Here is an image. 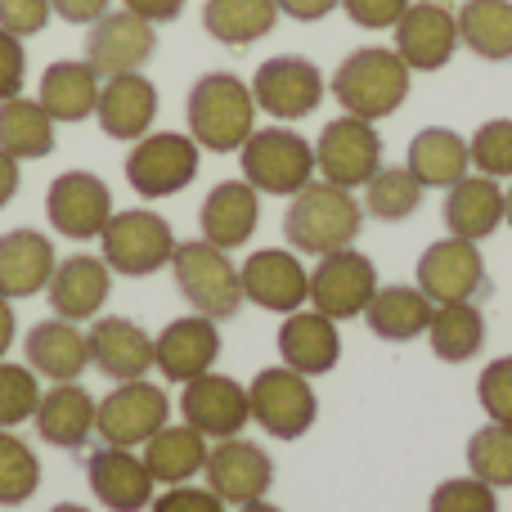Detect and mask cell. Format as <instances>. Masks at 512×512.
Here are the masks:
<instances>
[{
  "instance_id": "603a6c76",
  "label": "cell",
  "mask_w": 512,
  "mask_h": 512,
  "mask_svg": "<svg viewBox=\"0 0 512 512\" xmlns=\"http://www.w3.org/2000/svg\"><path fill=\"white\" fill-rule=\"evenodd\" d=\"M274 346H279V364L306 373V378H324V373L337 369L342 360V333H337V319L310 310H292L283 315L279 333H274Z\"/></svg>"
},
{
  "instance_id": "ee69618b",
  "label": "cell",
  "mask_w": 512,
  "mask_h": 512,
  "mask_svg": "<svg viewBox=\"0 0 512 512\" xmlns=\"http://www.w3.org/2000/svg\"><path fill=\"white\" fill-rule=\"evenodd\" d=\"M427 512H499V490L486 486L481 477H450L432 490Z\"/></svg>"
},
{
  "instance_id": "83f0119b",
  "label": "cell",
  "mask_w": 512,
  "mask_h": 512,
  "mask_svg": "<svg viewBox=\"0 0 512 512\" xmlns=\"http://www.w3.org/2000/svg\"><path fill=\"white\" fill-rule=\"evenodd\" d=\"M508 212V194H504V180H490V176H468L445 194V230L454 239H468V243H486L490 234L504 225Z\"/></svg>"
},
{
  "instance_id": "9c48e42d",
  "label": "cell",
  "mask_w": 512,
  "mask_h": 512,
  "mask_svg": "<svg viewBox=\"0 0 512 512\" xmlns=\"http://www.w3.org/2000/svg\"><path fill=\"white\" fill-rule=\"evenodd\" d=\"M171 423V396L149 378L113 382L95 409V436L104 445H122V450H144L149 436H158Z\"/></svg>"
},
{
  "instance_id": "ac0fdd59",
  "label": "cell",
  "mask_w": 512,
  "mask_h": 512,
  "mask_svg": "<svg viewBox=\"0 0 512 512\" xmlns=\"http://www.w3.org/2000/svg\"><path fill=\"white\" fill-rule=\"evenodd\" d=\"M158 50V27L135 18L131 9H108L86 32V63L99 77H122L140 72Z\"/></svg>"
},
{
  "instance_id": "44dd1931",
  "label": "cell",
  "mask_w": 512,
  "mask_h": 512,
  "mask_svg": "<svg viewBox=\"0 0 512 512\" xmlns=\"http://www.w3.org/2000/svg\"><path fill=\"white\" fill-rule=\"evenodd\" d=\"M86 481H90V495L108 512H149L153 486H158L140 454L122 450V445H99L86 459Z\"/></svg>"
},
{
  "instance_id": "ab89813d",
  "label": "cell",
  "mask_w": 512,
  "mask_h": 512,
  "mask_svg": "<svg viewBox=\"0 0 512 512\" xmlns=\"http://www.w3.org/2000/svg\"><path fill=\"white\" fill-rule=\"evenodd\" d=\"M41 490V459L27 441L0 427V508H23Z\"/></svg>"
},
{
  "instance_id": "ba28073f",
  "label": "cell",
  "mask_w": 512,
  "mask_h": 512,
  "mask_svg": "<svg viewBox=\"0 0 512 512\" xmlns=\"http://www.w3.org/2000/svg\"><path fill=\"white\" fill-rule=\"evenodd\" d=\"M248 405H252L256 427L265 436H274V441H301L319 418V396L310 387V378L288 369V364H274V369L256 373L248 382Z\"/></svg>"
},
{
  "instance_id": "b9f144b4",
  "label": "cell",
  "mask_w": 512,
  "mask_h": 512,
  "mask_svg": "<svg viewBox=\"0 0 512 512\" xmlns=\"http://www.w3.org/2000/svg\"><path fill=\"white\" fill-rule=\"evenodd\" d=\"M472 171L490 180H512V117H490L468 140Z\"/></svg>"
},
{
  "instance_id": "680465c9",
  "label": "cell",
  "mask_w": 512,
  "mask_h": 512,
  "mask_svg": "<svg viewBox=\"0 0 512 512\" xmlns=\"http://www.w3.org/2000/svg\"><path fill=\"white\" fill-rule=\"evenodd\" d=\"M504 194H508V212H504V221H508V230H512V180H508V189H504Z\"/></svg>"
},
{
  "instance_id": "8fae6325",
  "label": "cell",
  "mask_w": 512,
  "mask_h": 512,
  "mask_svg": "<svg viewBox=\"0 0 512 512\" xmlns=\"http://www.w3.org/2000/svg\"><path fill=\"white\" fill-rule=\"evenodd\" d=\"M248 86H252L256 108L288 126V122L310 117L324 104L328 81H324V72H319V63L301 59V54H274V59H265L261 68H256V77Z\"/></svg>"
},
{
  "instance_id": "5bb4252c",
  "label": "cell",
  "mask_w": 512,
  "mask_h": 512,
  "mask_svg": "<svg viewBox=\"0 0 512 512\" xmlns=\"http://www.w3.org/2000/svg\"><path fill=\"white\" fill-rule=\"evenodd\" d=\"M180 414L194 432H203L207 441H230L243 436V427L252 423V405H248V387L230 373H203V378L180 387Z\"/></svg>"
},
{
  "instance_id": "f35d334b",
  "label": "cell",
  "mask_w": 512,
  "mask_h": 512,
  "mask_svg": "<svg viewBox=\"0 0 512 512\" xmlns=\"http://www.w3.org/2000/svg\"><path fill=\"white\" fill-rule=\"evenodd\" d=\"M423 194L427 189L414 180V171L409 167H382L378 176L364 185V216H373V221H409V216L423 207Z\"/></svg>"
},
{
  "instance_id": "74e56055",
  "label": "cell",
  "mask_w": 512,
  "mask_h": 512,
  "mask_svg": "<svg viewBox=\"0 0 512 512\" xmlns=\"http://www.w3.org/2000/svg\"><path fill=\"white\" fill-rule=\"evenodd\" d=\"M459 41L486 63L512 59V0H463Z\"/></svg>"
},
{
  "instance_id": "7bdbcfd3",
  "label": "cell",
  "mask_w": 512,
  "mask_h": 512,
  "mask_svg": "<svg viewBox=\"0 0 512 512\" xmlns=\"http://www.w3.org/2000/svg\"><path fill=\"white\" fill-rule=\"evenodd\" d=\"M36 405H41V378L27 364L0 360V427L14 432L18 423L36 414Z\"/></svg>"
},
{
  "instance_id": "cb8c5ba5",
  "label": "cell",
  "mask_w": 512,
  "mask_h": 512,
  "mask_svg": "<svg viewBox=\"0 0 512 512\" xmlns=\"http://www.w3.org/2000/svg\"><path fill=\"white\" fill-rule=\"evenodd\" d=\"M99 131L108 140L135 144L153 131V117H158V86H153L144 72H122V77H104L99 86Z\"/></svg>"
},
{
  "instance_id": "8992f818",
  "label": "cell",
  "mask_w": 512,
  "mask_h": 512,
  "mask_svg": "<svg viewBox=\"0 0 512 512\" xmlns=\"http://www.w3.org/2000/svg\"><path fill=\"white\" fill-rule=\"evenodd\" d=\"M99 248L113 274L122 279H149V274L167 270L171 252H176V234H171L167 216L149 212V207H126L113 212L99 234Z\"/></svg>"
},
{
  "instance_id": "484cf974",
  "label": "cell",
  "mask_w": 512,
  "mask_h": 512,
  "mask_svg": "<svg viewBox=\"0 0 512 512\" xmlns=\"http://www.w3.org/2000/svg\"><path fill=\"white\" fill-rule=\"evenodd\" d=\"M256 225H261V194H256L248 180H221L203 198V207H198V230L221 252L248 248Z\"/></svg>"
},
{
  "instance_id": "7a4b0ae2",
  "label": "cell",
  "mask_w": 512,
  "mask_h": 512,
  "mask_svg": "<svg viewBox=\"0 0 512 512\" xmlns=\"http://www.w3.org/2000/svg\"><path fill=\"white\" fill-rule=\"evenodd\" d=\"M409 86H414V72L400 59L391 45H364V50H351L342 63H337L333 81V99L342 104L346 117H364V122H382V117L400 113L409 99Z\"/></svg>"
},
{
  "instance_id": "bcb514c9",
  "label": "cell",
  "mask_w": 512,
  "mask_h": 512,
  "mask_svg": "<svg viewBox=\"0 0 512 512\" xmlns=\"http://www.w3.org/2000/svg\"><path fill=\"white\" fill-rule=\"evenodd\" d=\"M50 18H54L50 0H0V27L14 32V36H23V41L36 36V32H45Z\"/></svg>"
},
{
  "instance_id": "d6986e66",
  "label": "cell",
  "mask_w": 512,
  "mask_h": 512,
  "mask_svg": "<svg viewBox=\"0 0 512 512\" xmlns=\"http://www.w3.org/2000/svg\"><path fill=\"white\" fill-rule=\"evenodd\" d=\"M418 288L432 297V306L481 297L490 288L481 248L468 239H454V234L432 243V248H423V256H418Z\"/></svg>"
},
{
  "instance_id": "f6af8a7d",
  "label": "cell",
  "mask_w": 512,
  "mask_h": 512,
  "mask_svg": "<svg viewBox=\"0 0 512 512\" xmlns=\"http://www.w3.org/2000/svg\"><path fill=\"white\" fill-rule=\"evenodd\" d=\"M477 400H481L490 423L512 427V355H499V360H490L486 369H481Z\"/></svg>"
},
{
  "instance_id": "7dc6e473",
  "label": "cell",
  "mask_w": 512,
  "mask_h": 512,
  "mask_svg": "<svg viewBox=\"0 0 512 512\" xmlns=\"http://www.w3.org/2000/svg\"><path fill=\"white\" fill-rule=\"evenodd\" d=\"M27 86V50H23V36L5 32L0 27V104L14 95H23Z\"/></svg>"
},
{
  "instance_id": "1f68e13d",
  "label": "cell",
  "mask_w": 512,
  "mask_h": 512,
  "mask_svg": "<svg viewBox=\"0 0 512 512\" xmlns=\"http://www.w3.org/2000/svg\"><path fill=\"white\" fill-rule=\"evenodd\" d=\"M432 297H427L418 283H382L373 292L369 310V333L382 337V342H414V337H427V324H432Z\"/></svg>"
},
{
  "instance_id": "9a60e30c",
  "label": "cell",
  "mask_w": 512,
  "mask_h": 512,
  "mask_svg": "<svg viewBox=\"0 0 512 512\" xmlns=\"http://www.w3.org/2000/svg\"><path fill=\"white\" fill-rule=\"evenodd\" d=\"M396 45L391 50L409 63V72H441L459 50V14L445 0H414L391 27Z\"/></svg>"
},
{
  "instance_id": "d590c367",
  "label": "cell",
  "mask_w": 512,
  "mask_h": 512,
  "mask_svg": "<svg viewBox=\"0 0 512 512\" xmlns=\"http://www.w3.org/2000/svg\"><path fill=\"white\" fill-rule=\"evenodd\" d=\"M279 18L283 14L274 0H203V32L230 50H243V45L270 36Z\"/></svg>"
},
{
  "instance_id": "836d02e7",
  "label": "cell",
  "mask_w": 512,
  "mask_h": 512,
  "mask_svg": "<svg viewBox=\"0 0 512 512\" xmlns=\"http://www.w3.org/2000/svg\"><path fill=\"white\" fill-rule=\"evenodd\" d=\"M207 450H212V441L203 432H194L189 423H167L158 436L144 441L140 459L158 486H189L207 468Z\"/></svg>"
},
{
  "instance_id": "c3c4849f",
  "label": "cell",
  "mask_w": 512,
  "mask_h": 512,
  "mask_svg": "<svg viewBox=\"0 0 512 512\" xmlns=\"http://www.w3.org/2000/svg\"><path fill=\"white\" fill-rule=\"evenodd\" d=\"M409 5L414 0H342L337 9H346V18L364 32H382V27H396Z\"/></svg>"
},
{
  "instance_id": "11a10c76",
  "label": "cell",
  "mask_w": 512,
  "mask_h": 512,
  "mask_svg": "<svg viewBox=\"0 0 512 512\" xmlns=\"http://www.w3.org/2000/svg\"><path fill=\"white\" fill-rule=\"evenodd\" d=\"M18 337V315H14V301L0 297V360L9 355V346H14Z\"/></svg>"
},
{
  "instance_id": "277c9868",
  "label": "cell",
  "mask_w": 512,
  "mask_h": 512,
  "mask_svg": "<svg viewBox=\"0 0 512 512\" xmlns=\"http://www.w3.org/2000/svg\"><path fill=\"white\" fill-rule=\"evenodd\" d=\"M239 167L256 194L292 198L315 180V144L283 122L256 126L248 144L239 149Z\"/></svg>"
},
{
  "instance_id": "f546056e",
  "label": "cell",
  "mask_w": 512,
  "mask_h": 512,
  "mask_svg": "<svg viewBox=\"0 0 512 512\" xmlns=\"http://www.w3.org/2000/svg\"><path fill=\"white\" fill-rule=\"evenodd\" d=\"M95 409L99 400L81 382H54L50 391H41V405L32 414L36 436L54 450H81L95 432Z\"/></svg>"
},
{
  "instance_id": "60d3db41",
  "label": "cell",
  "mask_w": 512,
  "mask_h": 512,
  "mask_svg": "<svg viewBox=\"0 0 512 512\" xmlns=\"http://www.w3.org/2000/svg\"><path fill=\"white\" fill-rule=\"evenodd\" d=\"M468 468L495 490H512V427L486 423L468 436Z\"/></svg>"
},
{
  "instance_id": "3957f363",
  "label": "cell",
  "mask_w": 512,
  "mask_h": 512,
  "mask_svg": "<svg viewBox=\"0 0 512 512\" xmlns=\"http://www.w3.org/2000/svg\"><path fill=\"white\" fill-rule=\"evenodd\" d=\"M189 135L203 153H239L256 131L252 86L234 72H203L185 99Z\"/></svg>"
},
{
  "instance_id": "5b68a950",
  "label": "cell",
  "mask_w": 512,
  "mask_h": 512,
  "mask_svg": "<svg viewBox=\"0 0 512 512\" xmlns=\"http://www.w3.org/2000/svg\"><path fill=\"white\" fill-rule=\"evenodd\" d=\"M171 279H176L180 297L194 306V315H207L216 324L234 319L243 310V274L239 265L230 261V252L212 248L207 239H194V243H176L171 252Z\"/></svg>"
},
{
  "instance_id": "ffe728a7",
  "label": "cell",
  "mask_w": 512,
  "mask_h": 512,
  "mask_svg": "<svg viewBox=\"0 0 512 512\" xmlns=\"http://www.w3.org/2000/svg\"><path fill=\"white\" fill-rule=\"evenodd\" d=\"M243 297L270 315H292L310 301V270L292 248H261L239 265Z\"/></svg>"
},
{
  "instance_id": "f1b7e54d",
  "label": "cell",
  "mask_w": 512,
  "mask_h": 512,
  "mask_svg": "<svg viewBox=\"0 0 512 512\" xmlns=\"http://www.w3.org/2000/svg\"><path fill=\"white\" fill-rule=\"evenodd\" d=\"M54 265H59V256H54V243L41 230L18 225V230L0 234V297L18 301L45 292Z\"/></svg>"
},
{
  "instance_id": "52a82bcc",
  "label": "cell",
  "mask_w": 512,
  "mask_h": 512,
  "mask_svg": "<svg viewBox=\"0 0 512 512\" xmlns=\"http://www.w3.org/2000/svg\"><path fill=\"white\" fill-rule=\"evenodd\" d=\"M198 167H203V149L189 131H149L126 153V185L140 198L158 203V198H171L185 185H194Z\"/></svg>"
},
{
  "instance_id": "7402d4cb",
  "label": "cell",
  "mask_w": 512,
  "mask_h": 512,
  "mask_svg": "<svg viewBox=\"0 0 512 512\" xmlns=\"http://www.w3.org/2000/svg\"><path fill=\"white\" fill-rule=\"evenodd\" d=\"M86 346H90V364H95L108 382L149 378V369H153V337L126 315L90 319Z\"/></svg>"
},
{
  "instance_id": "f5cc1de1",
  "label": "cell",
  "mask_w": 512,
  "mask_h": 512,
  "mask_svg": "<svg viewBox=\"0 0 512 512\" xmlns=\"http://www.w3.org/2000/svg\"><path fill=\"white\" fill-rule=\"evenodd\" d=\"M279 5V14H288L292 23H319V18H328L342 0H274Z\"/></svg>"
},
{
  "instance_id": "d6a6232c",
  "label": "cell",
  "mask_w": 512,
  "mask_h": 512,
  "mask_svg": "<svg viewBox=\"0 0 512 512\" xmlns=\"http://www.w3.org/2000/svg\"><path fill=\"white\" fill-rule=\"evenodd\" d=\"M99 86H104V77H99L86 59H59L41 72L36 104H41L54 122H86V117H95Z\"/></svg>"
},
{
  "instance_id": "db71d44e",
  "label": "cell",
  "mask_w": 512,
  "mask_h": 512,
  "mask_svg": "<svg viewBox=\"0 0 512 512\" xmlns=\"http://www.w3.org/2000/svg\"><path fill=\"white\" fill-rule=\"evenodd\" d=\"M18 185H23V162L9 158L5 149H0V207H9L18 198Z\"/></svg>"
},
{
  "instance_id": "681fc988",
  "label": "cell",
  "mask_w": 512,
  "mask_h": 512,
  "mask_svg": "<svg viewBox=\"0 0 512 512\" xmlns=\"http://www.w3.org/2000/svg\"><path fill=\"white\" fill-rule=\"evenodd\" d=\"M149 512H225V504L207 486H167L162 495H153Z\"/></svg>"
},
{
  "instance_id": "e0dca14e",
  "label": "cell",
  "mask_w": 512,
  "mask_h": 512,
  "mask_svg": "<svg viewBox=\"0 0 512 512\" xmlns=\"http://www.w3.org/2000/svg\"><path fill=\"white\" fill-rule=\"evenodd\" d=\"M216 360H221V324L207 315H180L153 337V369L176 387L212 373Z\"/></svg>"
},
{
  "instance_id": "816d5d0a",
  "label": "cell",
  "mask_w": 512,
  "mask_h": 512,
  "mask_svg": "<svg viewBox=\"0 0 512 512\" xmlns=\"http://www.w3.org/2000/svg\"><path fill=\"white\" fill-rule=\"evenodd\" d=\"M122 9H131L135 18H144V23H176L180 9H185V0H122Z\"/></svg>"
},
{
  "instance_id": "f907efd6",
  "label": "cell",
  "mask_w": 512,
  "mask_h": 512,
  "mask_svg": "<svg viewBox=\"0 0 512 512\" xmlns=\"http://www.w3.org/2000/svg\"><path fill=\"white\" fill-rule=\"evenodd\" d=\"M54 5V14L63 18V23H72V27H90L95 18H104L108 9H113V0H50Z\"/></svg>"
},
{
  "instance_id": "2e32d148",
  "label": "cell",
  "mask_w": 512,
  "mask_h": 512,
  "mask_svg": "<svg viewBox=\"0 0 512 512\" xmlns=\"http://www.w3.org/2000/svg\"><path fill=\"white\" fill-rule=\"evenodd\" d=\"M203 477H207V490L221 495L225 508H243V504H256V499L270 495L274 459L256 441L230 436V441H212Z\"/></svg>"
},
{
  "instance_id": "9f6ffc18",
  "label": "cell",
  "mask_w": 512,
  "mask_h": 512,
  "mask_svg": "<svg viewBox=\"0 0 512 512\" xmlns=\"http://www.w3.org/2000/svg\"><path fill=\"white\" fill-rule=\"evenodd\" d=\"M239 512H283V508H274V504H265V499H256V504H243Z\"/></svg>"
},
{
  "instance_id": "4fadbf2b",
  "label": "cell",
  "mask_w": 512,
  "mask_h": 512,
  "mask_svg": "<svg viewBox=\"0 0 512 512\" xmlns=\"http://www.w3.org/2000/svg\"><path fill=\"white\" fill-rule=\"evenodd\" d=\"M45 216L50 225L72 243L99 239L113 216V189L95 176V171H63L45 189Z\"/></svg>"
},
{
  "instance_id": "30bf717a",
  "label": "cell",
  "mask_w": 512,
  "mask_h": 512,
  "mask_svg": "<svg viewBox=\"0 0 512 512\" xmlns=\"http://www.w3.org/2000/svg\"><path fill=\"white\" fill-rule=\"evenodd\" d=\"M315 171L319 180L337 189H364L382 171V135L364 117H333L315 140Z\"/></svg>"
},
{
  "instance_id": "8d00e7d4",
  "label": "cell",
  "mask_w": 512,
  "mask_h": 512,
  "mask_svg": "<svg viewBox=\"0 0 512 512\" xmlns=\"http://www.w3.org/2000/svg\"><path fill=\"white\" fill-rule=\"evenodd\" d=\"M54 117L45 113L36 99L14 95L0 104V149L18 162H32V158H50L59 135H54Z\"/></svg>"
},
{
  "instance_id": "4dcf8cb0",
  "label": "cell",
  "mask_w": 512,
  "mask_h": 512,
  "mask_svg": "<svg viewBox=\"0 0 512 512\" xmlns=\"http://www.w3.org/2000/svg\"><path fill=\"white\" fill-rule=\"evenodd\" d=\"M405 167L414 171V180L423 189H454L472 171V149L450 126H423V131L409 140Z\"/></svg>"
},
{
  "instance_id": "6da1fadb",
  "label": "cell",
  "mask_w": 512,
  "mask_h": 512,
  "mask_svg": "<svg viewBox=\"0 0 512 512\" xmlns=\"http://www.w3.org/2000/svg\"><path fill=\"white\" fill-rule=\"evenodd\" d=\"M364 230V203L351 189H337L328 180H310L301 194L288 198L283 212V239L297 256H328L355 248Z\"/></svg>"
},
{
  "instance_id": "d4e9b609",
  "label": "cell",
  "mask_w": 512,
  "mask_h": 512,
  "mask_svg": "<svg viewBox=\"0 0 512 512\" xmlns=\"http://www.w3.org/2000/svg\"><path fill=\"white\" fill-rule=\"evenodd\" d=\"M108 288H113V270H108L104 256H68V261L54 265L50 288H45V301L59 319H72V324H86V319H99L108 301Z\"/></svg>"
},
{
  "instance_id": "4316f807",
  "label": "cell",
  "mask_w": 512,
  "mask_h": 512,
  "mask_svg": "<svg viewBox=\"0 0 512 512\" xmlns=\"http://www.w3.org/2000/svg\"><path fill=\"white\" fill-rule=\"evenodd\" d=\"M23 355H27V369L50 382H81V373L90 369L86 333L72 319H59V315L27 328Z\"/></svg>"
},
{
  "instance_id": "6f0895ef",
  "label": "cell",
  "mask_w": 512,
  "mask_h": 512,
  "mask_svg": "<svg viewBox=\"0 0 512 512\" xmlns=\"http://www.w3.org/2000/svg\"><path fill=\"white\" fill-rule=\"evenodd\" d=\"M50 512H90V508H81V504H54Z\"/></svg>"
},
{
  "instance_id": "e575fe53",
  "label": "cell",
  "mask_w": 512,
  "mask_h": 512,
  "mask_svg": "<svg viewBox=\"0 0 512 512\" xmlns=\"http://www.w3.org/2000/svg\"><path fill=\"white\" fill-rule=\"evenodd\" d=\"M427 346L445 364H468L472 355H481V346H486V315H481L477 301H445V306H436L432 324H427Z\"/></svg>"
},
{
  "instance_id": "7c38bea8",
  "label": "cell",
  "mask_w": 512,
  "mask_h": 512,
  "mask_svg": "<svg viewBox=\"0 0 512 512\" xmlns=\"http://www.w3.org/2000/svg\"><path fill=\"white\" fill-rule=\"evenodd\" d=\"M378 288H382L378 265H373V256H364L360 248L328 252V256H319V265L310 270V306H315L319 315L337 319V324L360 319Z\"/></svg>"
}]
</instances>
